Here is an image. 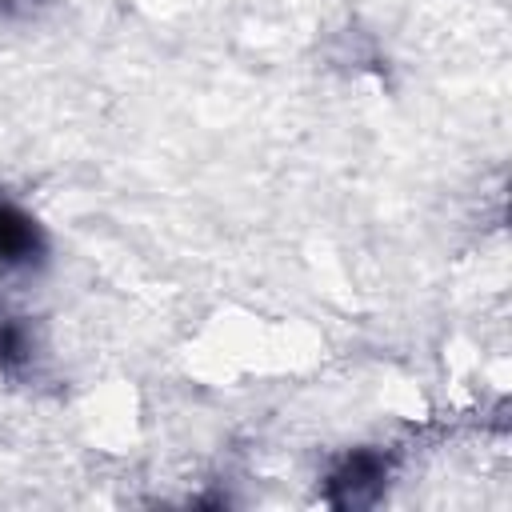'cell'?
<instances>
[{
	"mask_svg": "<svg viewBox=\"0 0 512 512\" xmlns=\"http://www.w3.org/2000/svg\"><path fill=\"white\" fill-rule=\"evenodd\" d=\"M28 356V336L20 324H0V364L4 368H16L20 360Z\"/></svg>",
	"mask_w": 512,
	"mask_h": 512,
	"instance_id": "obj_3",
	"label": "cell"
},
{
	"mask_svg": "<svg viewBox=\"0 0 512 512\" xmlns=\"http://www.w3.org/2000/svg\"><path fill=\"white\" fill-rule=\"evenodd\" d=\"M36 252H40L36 224L20 208L0 204V260L4 264H20V260H32Z\"/></svg>",
	"mask_w": 512,
	"mask_h": 512,
	"instance_id": "obj_2",
	"label": "cell"
},
{
	"mask_svg": "<svg viewBox=\"0 0 512 512\" xmlns=\"http://www.w3.org/2000/svg\"><path fill=\"white\" fill-rule=\"evenodd\" d=\"M384 480V460L372 452H356L344 460L340 472H332V500L336 504H364Z\"/></svg>",
	"mask_w": 512,
	"mask_h": 512,
	"instance_id": "obj_1",
	"label": "cell"
}]
</instances>
